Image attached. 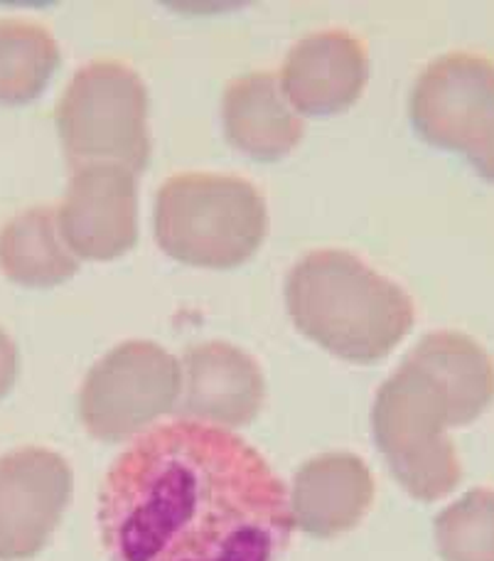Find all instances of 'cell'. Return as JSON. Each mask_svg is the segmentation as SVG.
<instances>
[{
    "label": "cell",
    "mask_w": 494,
    "mask_h": 561,
    "mask_svg": "<svg viewBox=\"0 0 494 561\" xmlns=\"http://www.w3.org/2000/svg\"><path fill=\"white\" fill-rule=\"evenodd\" d=\"M294 527L268 460L229 428L193 419L138 436L99 493L111 561H276Z\"/></svg>",
    "instance_id": "cell-1"
},
{
    "label": "cell",
    "mask_w": 494,
    "mask_h": 561,
    "mask_svg": "<svg viewBox=\"0 0 494 561\" xmlns=\"http://www.w3.org/2000/svg\"><path fill=\"white\" fill-rule=\"evenodd\" d=\"M286 304L302 335L357 365L384 359L416 320V306L397 280L342 249L302 256L288 276Z\"/></svg>",
    "instance_id": "cell-2"
},
{
    "label": "cell",
    "mask_w": 494,
    "mask_h": 561,
    "mask_svg": "<svg viewBox=\"0 0 494 561\" xmlns=\"http://www.w3.org/2000/svg\"><path fill=\"white\" fill-rule=\"evenodd\" d=\"M153 229L170 259L225 272L256 254L268 232V209L244 178L183 173L160 185Z\"/></svg>",
    "instance_id": "cell-3"
},
{
    "label": "cell",
    "mask_w": 494,
    "mask_h": 561,
    "mask_svg": "<svg viewBox=\"0 0 494 561\" xmlns=\"http://www.w3.org/2000/svg\"><path fill=\"white\" fill-rule=\"evenodd\" d=\"M371 426L381 456L411 497L436 503L460 485L462 466L448 438V397L426 367L403 359L379 389Z\"/></svg>",
    "instance_id": "cell-4"
},
{
    "label": "cell",
    "mask_w": 494,
    "mask_h": 561,
    "mask_svg": "<svg viewBox=\"0 0 494 561\" xmlns=\"http://www.w3.org/2000/svg\"><path fill=\"white\" fill-rule=\"evenodd\" d=\"M55 124L72 163H114L143 173L150 160L143 79L116 59L84 65L59 99Z\"/></svg>",
    "instance_id": "cell-5"
},
{
    "label": "cell",
    "mask_w": 494,
    "mask_h": 561,
    "mask_svg": "<svg viewBox=\"0 0 494 561\" xmlns=\"http://www.w3.org/2000/svg\"><path fill=\"white\" fill-rule=\"evenodd\" d=\"M411 124L426 144L462 153L494 183V62L450 53L423 69L411 92Z\"/></svg>",
    "instance_id": "cell-6"
},
{
    "label": "cell",
    "mask_w": 494,
    "mask_h": 561,
    "mask_svg": "<svg viewBox=\"0 0 494 561\" xmlns=\"http://www.w3.org/2000/svg\"><path fill=\"white\" fill-rule=\"evenodd\" d=\"M183 365L148 340L111 350L89 369L79 392L84 428L104 444H120L177 407Z\"/></svg>",
    "instance_id": "cell-7"
},
{
    "label": "cell",
    "mask_w": 494,
    "mask_h": 561,
    "mask_svg": "<svg viewBox=\"0 0 494 561\" xmlns=\"http://www.w3.org/2000/svg\"><path fill=\"white\" fill-rule=\"evenodd\" d=\"M72 497V468L55 450L25 446L0 456V561L45 549Z\"/></svg>",
    "instance_id": "cell-8"
},
{
    "label": "cell",
    "mask_w": 494,
    "mask_h": 561,
    "mask_svg": "<svg viewBox=\"0 0 494 561\" xmlns=\"http://www.w3.org/2000/svg\"><path fill=\"white\" fill-rule=\"evenodd\" d=\"M57 227L74 256L111 262L138 242V183L124 165H79L57 209Z\"/></svg>",
    "instance_id": "cell-9"
},
{
    "label": "cell",
    "mask_w": 494,
    "mask_h": 561,
    "mask_svg": "<svg viewBox=\"0 0 494 561\" xmlns=\"http://www.w3.org/2000/svg\"><path fill=\"white\" fill-rule=\"evenodd\" d=\"M367 49L355 35L325 30L302 37L280 69L288 104L306 116H332L349 108L365 92Z\"/></svg>",
    "instance_id": "cell-10"
},
{
    "label": "cell",
    "mask_w": 494,
    "mask_h": 561,
    "mask_svg": "<svg viewBox=\"0 0 494 561\" xmlns=\"http://www.w3.org/2000/svg\"><path fill=\"white\" fill-rule=\"evenodd\" d=\"M183 402L177 412L202 424L246 426L264 407L266 382L254 357L229 343L185 350Z\"/></svg>",
    "instance_id": "cell-11"
},
{
    "label": "cell",
    "mask_w": 494,
    "mask_h": 561,
    "mask_svg": "<svg viewBox=\"0 0 494 561\" xmlns=\"http://www.w3.org/2000/svg\"><path fill=\"white\" fill-rule=\"evenodd\" d=\"M375 500V476L365 460L345 450L302 463L290 493V513L302 533L318 539L357 527Z\"/></svg>",
    "instance_id": "cell-12"
},
{
    "label": "cell",
    "mask_w": 494,
    "mask_h": 561,
    "mask_svg": "<svg viewBox=\"0 0 494 561\" xmlns=\"http://www.w3.org/2000/svg\"><path fill=\"white\" fill-rule=\"evenodd\" d=\"M221 122L227 140L241 153L274 163L294 150L306 126L280 89L276 75L251 72L225 89Z\"/></svg>",
    "instance_id": "cell-13"
},
{
    "label": "cell",
    "mask_w": 494,
    "mask_h": 561,
    "mask_svg": "<svg viewBox=\"0 0 494 561\" xmlns=\"http://www.w3.org/2000/svg\"><path fill=\"white\" fill-rule=\"evenodd\" d=\"M409 359L438 379L450 407V428L468 426L494 402V363L478 340L458 330H436L418 340Z\"/></svg>",
    "instance_id": "cell-14"
},
{
    "label": "cell",
    "mask_w": 494,
    "mask_h": 561,
    "mask_svg": "<svg viewBox=\"0 0 494 561\" xmlns=\"http://www.w3.org/2000/svg\"><path fill=\"white\" fill-rule=\"evenodd\" d=\"M0 272L25 288H53L79 272L72 249L57 227V213L30 207L0 229Z\"/></svg>",
    "instance_id": "cell-15"
},
{
    "label": "cell",
    "mask_w": 494,
    "mask_h": 561,
    "mask_svg": "<svg viewBox=\"0 0 494 561\" xmlns=\"http://www.w3.org/2000/svg\"><path fill=\"white\" fill-rule=\"evenodd\" d=\"M62 62L57 39L25 18H0V104L20 106L45 92Z\"/></svg>",
    "instance_id": "cell-16"
},
{
    "label": "cell",
    "mask_w": 494,
    "mask_h": 561,
    "mask_svg": "<svg viewBox=\"0 0 494 561\" xmlns=\"http://www.w3.org/2000/svg\"><path fill=\"white\" fill-rule=\"evenodd\" d=\"M443 561H494V490L475 488L436 517Z\"/></svg>",
    "instance_id": "cell-17"
},
{
    "label": "cell",
    "mask_w": 494,
    "mask_h": 561,
    "mask_svg": "<svg viewBox=\"0 0 494 561\" xmlns=\"http://www.w3.org/2000/svg\"><path fill=\"white\" fill-rule=\"evenodd\" d=\"M18 347L5 330L0 328V399H5L10 394V389H13L18 379Z\"/></svg>",
    "instance_id": "cell-18"
}]
</instances>
